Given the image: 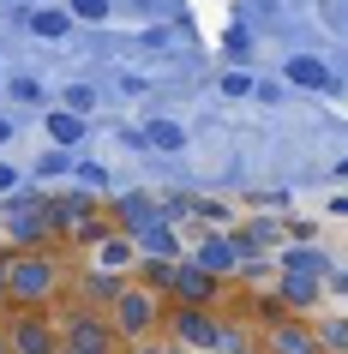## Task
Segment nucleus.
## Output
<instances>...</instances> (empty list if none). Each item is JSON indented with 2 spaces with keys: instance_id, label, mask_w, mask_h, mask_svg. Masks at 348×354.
<instances>
[{
  "instance_id": "nucleus-20",
  "label": "nucleus",
  "mask_w": 348,
  "mask_h": 354,
  "mask_svg": "<svg viewBox=\"0 0 348 354\" xmlns=\"http://www.w3.org/2000/svg\"><path fill=\"white\" fill-rule=\"evenodd\" d=\"M289 270H306V277H318V270H324V259H318V252H306V246H300V252H289Z\"/></svg>"
},
{
  "instance_id": "nucleus-21",
  "label": "nucleus",
  "mask_w": 348,
  "mask_h": 354,
  "mask_svg": "<svg viewBox=\"0 0 348 354\" xmlns=\"http://www.w3.org/2000/svg\"><path fill=\"white\" fill-rule=\"evenodd\" d=\"M12 96H19V102H37L42 84H37V78H12Z\"/></svg>"
},
{
  "instance_id": "nucleus-4",
  "label": "nucleus",
  "mask_w": 348,
  "mask_h": 354,
  "mask_svg": "<svg viewBox=\"0 0 348 354\" xmlns=\"http://www.w3.org/2000/svg\"><path fill=\"white\" fill-rule=\"evenodd\" d=\"M6 354H60V330L42 313H19L6 324Z\"/></svg>"
},
{
  "instance_id": "nucleus-3",
  "label": "nucleus",
  "mask_w": 348,
  "mask_h": 354,
  "mask_svg": "<svg viewBox=\"0 0 348 354\" xmlns=\"http://www.w3.org/2000/svg\"><path fill=\"white\" fill-rule=\"evenodd\" d=\"M60 348H73V354H120V336H114L109 313H91V306H78V313H66Z\"/></svg>"
},
{
  "instance_id": "nucleus-14",
  "label": "nucleus",
  "mask_w": 348,
  "mask_h": 354,
  "mask_svg": "<svg viewBox=\"0 0 348 354\" xmlns=\"http://www.w3.org/2000/svg\"><path fill=\"white\" fill-rule=\"evenodd\" d=\"M120 288H127V282L109 277V270H84V282H78V295H84V300H102V306H114Z\"/></svg>"
},
{
  "instance_id": "nucleus-31",
  "label": "nucleus",
  "mask_w": 348,
  "mask_h": 354,
  "mask_svg": "<svg viewBox=\"0 0 348 354\" xmlns=\"http://www.w3.org/2000/svg\"><path fill=\"white\" fill-rule=\"evenodd\" d=\"M60 354H73V348H60Z\"/></svg>"
},
{
  "instance_id": "nucleus-16",
  "label": "nucleus",
  "mask_w": 348,
  "mask_h": 354,
  "mask_svg": "<svg viewBox=\"0 0 348 354\" xmlns=\"http://www.w3.org/2000/svg\"><path fill=\"white\" fill-rule=\"evenodd\" d=\"M66 30H73V12H30V37L55 42V37H66Z\"/></svg>"
},
{
  "instance_id": "nucleus-24",
  "label": "nucleus",
  "mask_w": 348,
  "mask_h": 354,
  "mask_svg": "<svg viewBox=\"0 0 348 354\" xmlns=\"http://www.w3.org/2000/svg\"><path fill=\"white\" fill-rule=\"evenodd\" d=\"M222 91H228V96H246V91H253V78H246V73H228V78H222Z\"/></svg>"
},
{
  "instance_id": "nucleus-30",
  "label": "nucleus",
  "mask_w": 348,
  "mask_h": 354,
  "mask_svg": "<svg viewBox=\"0 0 348 354\" xmlns=\"http://www.w3.org/2000/svg\"><path fill=\"white\" fill-rule=\"evenodd\" d=\"M336 174H342V180H348V162H336Z\"/></svg>"
},
{
  "instance_id": "nucleus-8",
  "label": "nucleus",
  "mask_w": 348,
  "mask_h": 354,
  "mask_svg": "<svg viewBox=\"0 0 348 354\" xmlns=\"http://www.w3.org/2000/svg\"><path fill=\"white\" fill-rule=\"evenodd\" d=\"M271 354H324V348L300 318H282V324H271Z\"/></svg>"
},
{
  "instance_id": "nucleus-10",
  "label": "nucleus",
  "mask_w": 348,
  "mask_h": 354,
  "mask_svg": "<svg viewBox=\"0 0 348 354\" xmlns=\"http://www.w3.org/2000/svg\"><path fill=\"white\" fill-rule=\"evenodd\" d=\"M276 295H282V313H306L312 300H318V277H306V270H282V282H276Z\"/></svg>"
},
{
  "instance_id": "nucleus-7",
  "label": "nucleus",
  "mask_w": 348,
  "mask_h": 354,
  "mask_svg": "<svg viewBox=\"0 0 348 354\" xmlns=\"http://www.w3.org/2000/svg\"><path fill=\"white\" fill-rule=\"evenodd\" d=\"M114 223H120V234L150 228L156 223V198H150V192H120V198H114Z\"/></svg>"
},
{
  "instance_id": "nucleus-25",
  "label": "nucleus",
  "mask_w": 348,
  "mask_h": 354,
  "mask_svg": "<svg viewBox=\"0 0 348 354\" xmlns=\"http://www.w3.org/2000/svg\"><path fill=\"white\" fill-rule=\"evenodd\" d=\"M228 55L246 60V55H253V37H246V30H235V37H228Z\"/></svg>"
},
{
  "instance_id": "nucleus-26",
  "label": "nucleus",
  "mask_w": 348,
  "mask_h": 354,
  "mask_svg": "<svg viewBox=\"0 0 348 354\" xmlns=\"http://www.w3.org/2000/svg\"><path fill=\"white\" fill-rule=\"evenodd\" d=\"M12 187H19V168H12V162H0V192H12Z\"/></svg>"
},
{
  "instance_id": "nucleus-12",
  "label": "nucleus",
  "mask_w": 348,
  "mask_h": 354,
  "mask_svg": "<svg viewBox=\"0 0 348 354\" xmlns=\"http://www.w3.org/2000/svg\"><path fill=\"white\" fill-rule=\"evenodd\" d=\"M192 264H199V270H210V277H228V270L240 264V252H235V241H199Z\"/></svg>"
},
{
  "instance_id": "nucleus-22",
  "label": "nucleus",
  "mask_w": 348,
  "mask_h": 354,
  "mask_svg": "<svg viewBox=\"0 0 348 354\" xmlns=\"http://www.w3.org/2000/svg\"><path fill=\"white\" fill-rule=\"evenodd\" d=\"M73 12H78V19H102V12H109V0H73Z\"/></svg>"
},
{
  "instance_id": "nucleus-28",
  "label": "nucleus",
  "mask_w": 348,
  "mask_h": 354,
  "mask_svg": "<svg viewBox=\"0 0 348 354\" xmlns=\"http://www.w3.org/2000/svg\"><path fill=\"white\" fill-rule=\"evenodd\" d=\"M0 300H6V259H0Z\"/></svg>"
},
{
  "instance_id": "nucleus-19",
  "label": "nucleus",
  "mask_w": 348,
  "mask_h": 354,
  "mask_svg": "<svg viewBox=\"0 0 348 354\" xmlns=\"http://www.w3.org/2000/svg\"><path fill=\"white\" fill-rule=\"evenodd\" d=\"M66 109H73V114H91L96 109V91H91V84H73V91H66Z\"/></svg>"
},
{
  "instance_id": "nucleus-6",
  "label": "nucleus",
  "mask_w": 348,
  "mask_h": 354,
  "mask_svg": "<svg viewBox=\"0 0 348 354\" xmlns=\"http://www.w3.org/2000/svg\"><path fill=\"white\" fill-rule=\"evenodd\" d=\"M168 295L181 300V306H204V313H210V300H217V277H210V270H199V264L186 259V264H174Z\"/></svg>"
},
{
  "instance_id": "nucleus-27",
  "label": "nucleus",
  "mask_w": 348,
  "mask_h": 354,
  "mask_svg": "<svg viewBox=\"0 0 348 354\" xmlns=\"http://www.w3.org/2000/svg\"><path fill=\"white\" fill-rule=\"evenodd\" d=\"M12 132H19V127H12V120H6V114H0V145H6V138H12Z\"/></svg>"
},
{
  "instance_id": "nucleus-17",
  "label": "nucleus",
  "mask_w": 348,
  "mask_h": 354,
  "mask_svg": "<svg viewBox=\"0 0 348 354\" xmlns=\"http://www.w3.org/2000/svg\"><path fill=\"white\" fill-rule=\"evenodd\" d=\"M73 174H78V187H84V192H96V198L109 192V168H102V162H78Z\"/></svg>"
},
{
  "instance_id": "nucleus-13",
  "label": "nucleus",
  "mask_w": 348,
  "mask_h": 354,
  "mask_svg": "<svg viewBox=\"0 0 348 354\" xmlns=\"http://www.w3.org/2000/svg\"><path fill=\"white\" fill-rule=\"evenodd\" d=\"M48 138H55V150L78 145V138H84V114H73V109H55V114H48Z\"/></svg>"
},
{
  "instance_id": "nucleus-5",
  "label": "nucleus",
  "mask_w": 348,
  "mask_h": 354,
  "mask_svg": "<svg viewBox=\"0 0 348 354\" xmlns=\"http://www.w3.org/2000/svg\"><path fill=\"white\" fill-rule=\"evenodd\" d=\"M168 330H174V348H217L222 324L204 313V306H181V313L168 318Z\"/></svg>"
},
{
  "instance_id": "nucleus-11",
  "label": "nucleus",
  "mask_w": 348,
  "mask_h": 354,
  "mask_svg": "<svg viewBox=\"0 0 348 354\" xmlns=\"http://www.w3.org/2000/svg\"><path fill=\"white\" fill-rule=\"evenodd\" d=\"M289 84H300V91H336L330 66H324V60H312V55H294L289 60Z\"/></svg>"
},
{
  "instance_id": "nucleus-15",
  "label": "nucleus",
  "mask_w": 348,
  "mask_h": 354,
  "mask_svg": "<svg viewBox=\"0 0 348 354\" xmlns=\"http://www.w3.org/2000/svg\"><path fill=\"white\" fill-rule=\"evenodd\" d=\"M145 145H156V150H186V127H181V120H150V127H145Z\"/></svg>"
},
{
  "instance_id": "nucleus-9",
  "label": "nucleus",
  "mask_w": 348,
  "mask_h": 354,
  "mask_svg": "<svg viewBox=\"0 0 348 354\" xmlns=\"http://www.w3.org/2000/svg\"><path fill=\"white\" fill-rule=\"evenodd\" d=\"M96 270H138V246L132 234H109V241H96Z\"/></svg>"
},
{
  "instance_id": "nucleus-1",
  "label": "nucleus",
  "mask_w": 348,
  "mask_h": 354,
  "mask_svg": "<svg viewBox=\"0 0 348 354\" xmlns=\"http://www.w3.org/2000/svg\"><path fill=\"white\" fill-rule=\"evenodd\" d=\"M60 288V259L48 252H12L6 259V300H19L24 313H42Z\"/></svg>"
},
{
  "instance_id": "nucleus-18",
  "label": "nucleus",
  "mask_w": 348,
  "mask_h": 354,
  "mask_svg": "<svg viewBox=\"0 0 348 354\" xmlns=\"http://www.w3.org/2000/svg\"><path fill=\"white\" fill-rule=\"evenodd\" d=\"M312 336H318V348H336V354H348V318H336V324H324V330H312Z\"/></svg>"
},
{
  "instance_id": "nucleus-2",
  "label": "nucleus",
  "mask_w": 348,
  "mask_h": 354,
  "mask_svg": "<svg viewBox=\"0 0 348 354\" xmlns=\"http://www.w3.org/2000/svg\"><path fill=\"white\" fill-rule=\"evenodd\" d=\"M109 324H114L120 342H150L156 324H163V295H150L145 282H127L114 295V306H109Z\"/></svg>"
},
{
  "instance_id": "nucleus-29",
  "label": "nucleus",
  "mask_w": 348,
  "mask_h": 354,
  "mask_svg": "<svg viewBox=\"0 0 348 354\" xmlns=\"http://www.w3.org/2000/svg\"><path fill=\"white\" fill-rule=\"evenodd\" d=\"M0 354H6V324H0Z\"/></svg>"
},
{
  "instance_id": "nucleus-23",
  "label": "nucleus",
  "mask_w": 348,
  "mask_h": 354,
  "mask_svg": "<svg viewBox=\"0 0 348 354\" xmlns=\"http://www.w3.org/2000/svg\"><path fill=\"white\" fill-rule=\"evenodd\" d=\"M127 354H186V348H163V342L150 336V342H127Z\"/></svg>"
}]
</instances>
